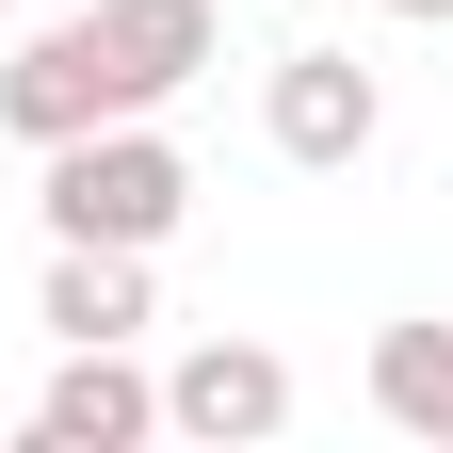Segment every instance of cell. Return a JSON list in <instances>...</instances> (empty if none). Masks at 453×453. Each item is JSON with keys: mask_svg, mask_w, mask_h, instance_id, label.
<instances>
[{"mask_svg": "<svg viewBox=\"0 0 453 453\" xmlns=\"http://www.w3.org/2000/svg\"><path fill=\"white\" fill-rule=\"evenodd\" d=\"M97 49H113V81H130V113H162L179 81L226 65V17L211 0H97Z\"/></svg>", "mask_w": 453, "mask_h": 453, "instance_id": "6", "label": "cell"}, {"mask_svg": "<svg viewBox=\"0 0 453 453\" xmlns=\"http://www.w3.org/2000/svg\"><path fill=\"white\" fill-rule=\"evenodd\" d=\"M372 405L453 453V324H372Z\"/></svg>", "mask_w": 453, "mask_h": 453, "instance_id": "8", "label": "cell"}, {"mask_svg": "<svg viewBox=\"0 0 453 453\" xmlns=\"http://www.w3.org/2000/svg\"><path fill=\"white\" fill-rule=\"evenodd\" d=\"M33 324H65V340H146L162 292H146L130 243H49V308H33Z\"/></svg>", "mask_w": 453, "mask_h": 453, "instance_id": "7", "label": "cell"}, {"mask_svg": "<svg viewBox=\"0 0 453 453\" xmlns=\"http://www.w3.org/2000/svg\"><path fill=\"white\" fill-rule=\"evenodd\" d=\"M33 437L49 453H130V437H162V372H130V340H65V372L33 388Z\"/></svg>", "mask_w": 453, "mask_h": 453, "instance_id": "5", "label": "cell"}, {"mask_svg": "<svg viewBox=\"0 0 453 453\" xmlns=\"http://www.w3.org/2000/svg\"><path fill=\"white\" fill-rule=\"evenodd\" d=\"M259 130H275V162L340 179V162H372V130H388V81L357 65V49H275V81H259Z\"/></svg>", "mask_w": 453, "mask_h": 453, "instance_id": "3", "label": "cell"}, {"mask_svg": "<svg viewBox=\"0 0 453 453\" xmlns=\"http://www.w3.org/2000/svg\"><path fill=\"white\" fill-rule=\"evenodd\" d=\"M0 17H17V0H0Z\"/></svg>", "mask_w": 453, "mask_h": 453, "instance_id": "10", "label": "cell"}, {"mask_svg": "<svg viewBox=\"0 0 453 453\" xmlns=\"http://www.w3.org/2000/svg\"><path fill=\"white\" fill-rule=\"evenodd\" d=\"M372 17H453V0H372Z\"/></svg>", "mask_w": 453, "mask_h": 453, "instance_id": "9", "label": "cell"}, {"mask_svg": "<svg viewBox=\"0 0 453 453\" xmlns=\"http://www.w3.org/2000/svg\"><path fill=\"white\" fill-rule=\"evenodd\" d=\"M113 113H130V81H113V49H97V0H81V17H33L17 65H0V130L49 162L65 130H113Z\"/></svg>", "mask_w": 453, "mask_h": 453, "instance_id": "2", "label": "cell"}, {"mask_svg": "<svg viewBox=\"0 0 453 453\" xmlns=\"http://www.w3.org/2000/svg\"><path fill=\"white\" fill-rule=\"evenodd\" d=\"M33 211H49V243H130V259H162L179 211H195V162L162 146L146 113H113V130H65V146H49Z\"/></svg>", "mask_w": 453, "mask_h": 453, "instance_id": "1", "label": "cell"}, {"mask_svg": "<svg viewBox=\"0 0 453 453\" xmlns=\"http://www.w3.org/2000/svg\"><path fill=\"white\" fill-rule=\"evenodd\" d=\"M275 421H292V357H275V340H195L179 372H162V437H211V453H259Z\"/></svg>", "mask_w": 453, "mask_h": 453, "instance_id": "4", "label": "cell"}]
</instances>
